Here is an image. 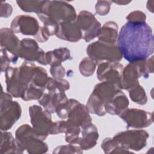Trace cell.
Wrapping results in <instances>:
<instances>
[{"mask_svg": "<svg viewBox=\"0 0 154 154\" xmlns=\"http://www.w3.org/2000/svg\"><path fill=\"white\" fill-rule=\"evenodd\" d=\"M117 45L128 62L146 60L154 51L152 28L146 22H128L120 29Z\"/></svg>", "mask_w": 154, "mask_h": 154, "instance_id": "cell-1", "label": "cell"}, {"mask_svg": "<svg viewBox=\"0 0 154 154\" xmlns=\"http://www.w3.org/2000/svg\"><path fill=\"white\" fill-rule=\"evenodd\" d=\"M35 67L33 62L27 61L17 67H8L5 71L7 91L13 97L21 98L29 85L34 83Z\"/></svg>", "mask_w": 154, "mask_h": 154, "instance_id": "cell-2", "label": "cell"}, {"mask_svg": "<svg viewBox=\"0 0 154 154\" xmlns=\"http://www.w3.org/2000/svg\"><path fill=\"white\" fill-rule=\"evenodd\" d=\"M70 88L69 82L64 79L49 78L45 90L38 102L51 114L55 112L56 108L68 100L65 91Z\"/></svg>", "mask_w": 154, "mask_h": 154, "instance_id": "cell-3", "label": "cell"}, {"mask_svg": "<svg viewBox=\"0 0 154 154\" xmlns=\"http://www.w3.org/2000/svg\"><path fill=\"white\" fill-rule=\"evenodd\" d=\"M120 90L117 84L109 81H102L96 84L86 104L89 112L98 116H105L106 114L105 104Z\"/></svg>", "mask_w": 154, "mask_h": 154, "instance_id": "cell-4", "label": "cell"}, {"mask_svg": "<svg viewBox=\"0 0 154 154\" xmlns=\"http://www.w3.org/2000/svg\"><path fill=\"white\" fill-rule=\"evenodd\" d=\"M15 140L17 153L26 151L30 154H41L46 153L49 149L48 144L36 136L32 128L28 124H23L17 129Z\"/></svg>", "mask_w": 154, "mask_h": 154, "instance_id": "cell-5", "label": "cell"}, {"mask_svg": "<svg viewBox=\"0 0 154 154\" xmlns=\"http://www.w3.org/2000/svg\"><path fill=\"white\" fill-rule=\"evenodd\" d=\"M153 73V60L152 58L129 63L123 70L121 88L128 90L139 84L138 79L141 76L147 78L150 73Z\"/></svg>", "mask_w": 154, "mask_h": 154, "instance_id": "cell-6", "label": "cell"}, {"mask_svg": "<svg viewBox=\"0 0 154 154\" xmlns=\"http://www.w3.org/2000/svg\"><path fill=\"white\" fill-rule=\"evenodd\" d=\"M37 14H43L58 24L75 20L77 17L76 12L72 5L62 1H45Z\"/></svg>", "mask_w": 154, "mask_h": 154, "instance_id": "cell-7", "label": "cell"}, {"mask_svg": "<svg viewBox=\"0 0 154 154\" xmlns=\"http://www.w3.org/2000/svg\"><path fill=\"white\" fill-rule=\"evenodd\" d=\"M86 52L88 57L97 64L105 61L119 63L123 58L116 44H108L99 40L89 44Z\"/></svg>", "mask_w": 154, "mask_h": 154, "instance_id": "cell-8", "label": "cell"}, {"mask_svg": "<svg viewBox=\"0 0 154 154\" xmlns=\"http://www.w3.org/2000/svg\"><path fill=\"white\" fill-rule=\"evenodd\" d=\"M0 129L2 131L10 129L20 119L22 109L20 104L12 99V96L3 91L1 95Z\"/></svg>", "mask_w": 154, "mask_h": 154, "instance_id": "cell-9", "label": "cell"}, {"mask_svg": "<svg viewBox=\"0 0 154 154\" xmlns=\"http://www.w3.org/2000/svg\"><path fill=\"white\" fill-rule=\"evenodd\" d=\"M29 114L35 134L40 139L45 140L51 135L54 123L51 113L40 106L33 105L29 108Z\"/></svg>", "mask_w": 154, "mask_h": 154, "instance_id": "cell-10", "label": "cell"}, {"mask_svg": "<svg viewBox=\"0 0 154 154\" xmlns=\"http://www.w3.org/2000/svg\"><path fill=\"white\" fill-rule=\"evenodd\" d=\"M149 133L143 129L126 130L116 134L112 138L122 147L134 151H140L147 145Z\"/></svg>", "mask_w": 154, "mask_h": 154, "instance_id": "cell-11", "label": "cell"}, {"mask_svg": "<svg viewBox=\"0 0 154 154\" xmlns=\"http://www.w3.org/2000/svg\"><path fill=\"white\" fill-rule=\"evenodd\" d=\"M76 22L81 32L82 39L89 42L97 37L101 30V24L90 12L82 10L77 15Z\"/></svg>", "mask_w": 154, "mask_h": 154, "instance_id": "cell-12", "label": "cell"}, {"mask_svg": "<svg viewBox=\"0 0 154 154\" xmlns=\"http://www.w3.org/2000/svg\"><path fill=\"white\" fill-rule=\"evenodd\" d=\"M119 116L126 123L127 128L135 129L147 128L153 122L152 112L137 108H127Z\"/></svg>", "mask_w": 154, "mask_h": 154, "instance_id": "cell-13", "label": "cell"}, {"mask_svg": "<svg viewBox=\"0 0 154 154\" xmlns=\"http://www.w3.org/2000/svg\"><path fill=\"white\" fill-rule=\"evenodd\" d=\"M17 58L33 63L37 61L40 64L46 65L45 52L39 47L35 40L30 38H24L21 40Z\"/></svg>", "mask_w": 154, "mask_h": 154, "instance_id": "cell-14", "label": "cell"}, {"mask_svg": "<svg viewBox=\"0 0 154 154\" xmlns=\"http://www.w3.org/2000/svg\"><path fill=\"white\" fill-rule=\"evenodd\" d=\"M124 66L119 63L105 61L98 64L97 77L100 81H109L122 90V77Z\"/></svg>", "mask_w": 154, "mask_h": 154, "instance_id": "cell-15", "label": "cell"}, {"mask_svg": "<svg viewBox=\"0 0 154 154\" xmlns=\"http://www.w3.org/2000/svg\"><path fill=\"white\" fill-rule=\"evenodd\" d=\"M37 20L28 15H18L12 20L10 29L13 32L34 37L38 33L40 29Z\"/></svg>", "mask_w": 154, "mask_h": 154, "instance_id": "cell-16", "label": "cell"}, {"mask_svg": "<svg viewBox=\"0 0 154 154\" xmlns=\"http://www.w3.org/2000/svg\"><path fill=\"white\" fill-rule=\"evenodd\" d=\"M90 114L86 105L77 100L69 112L67 122L71 125L82 128L85 125L91 123L92 118Z\"/></svg>", "mask_w": 154, "mask_h": 154, "instance_id": "cell-17", "label": "cell"}, {"mask_svg": "<svg viewBox=\"0 0 154 154\" xmlns=\"http://www.w3.org/2000/svg\"><path fill=\"white\" fill-rule=\"evenodd\" d=\"M99 138L97 128L92 123H90L81 128V132L78 145L83 150H88L94 147Z\"/></svg>", "mask_w": 154, "mask_h": 154, "instance_id": "cell-18", "label": "cell"}, {"mask_svg": "<svg viewBox=\"0 0 154 154\" xmlns=\"http://www.w3.org/2000/svg\"><path fill=\"white\" fill-rule=\"evenodd\" d=\"M21 40L15 35L10 28H2L0 30L1 48L11 53L13 57L17 58V54L20 48Z\"/></svg>", "mask_w": 154, "mask_h": 154, "instance_id": "cell-19", "label": "cell"}, {"mask_svg": "<svg viewBox=\"0 0 154 154\" xmlns=\"http://www.w3.org/2000/svg\"><path fill=\"white\" fill-rule=\"evenodd\" d=\"M55 35L61 40L70 42H77L82 38L81 32L76 22V19L60 23Z\"/></svg>", "mask_w": 154, "mask_h": 154, "instance_id": "cell-20", "label": "cell"}, {"mask_svg": "<svg viewBox=\"0 0 154 154\" xmlns=\"http://www.w3.org/2000/svg\"><path fill=\"white\" fill-rule=\"evenodd\" d=\"M129 99L126 94L119 90L109 101L105 104V110L111 115H119L124 109L128 107Z\"/></svg>", "mask_w": 154, "mask_h": 154, "instance_id": "cell-21", "label": "cell"}, {"mask_svg": "<svg viewBox=\"0 0 154 154\" xmlns=\"http://www.w3.org/2000/svg\"><path fill=\"white\" fill-rule=\"evenodd\" d=\"M118 25L114 21H108L101 27L98 40L108 43L116 44L118 37Z\"/></svg>", "mask_w": 154, "mask_h": 154, "instance_id": "cell-22", "label": "cell"}, {"mask_svg": "<svg viewBox=\"0 0 154 154\" xmlns=\"http://www.w3.org/2000/svg\"><path fill=\"white\" fill-rule=\"evenodd\" d=\"M72 59L70 51L67 48H60L45 52L46 65L61 64L63 61Z\"/></svg>", "mask_w": 154, "mask_h": 154, "instance_id": "cell-23", "label": "cell"}, {"mask_svg": "<svg viewBox=\"0 0 154 154\" xmlns=\"http://www.w3.org/2000/svg\"><path fill=\"white\" fill-rule=\"evenodd\" d=\"M1 153H17V148L15 138L12 134L7 131H2L1 135Z\"/></svg>", "mask_w": 154, "mask_h": 154, "instance_id": "cell-24", "label": "cell"}, {"mask_svg": "<svg viewBox=\"0 0 154 154\" xmlns=\"http://www.w3.org/2000/svg\"><path fill=\"white\" fill-rule=\"evenodd\" d=\"M101 147L105 153H129L132 152L121 146L113 138L109 137L103 139Z\"/></svg>", "mask_w": 154, "mask_h": 154, "instance_id": "cell-25", "label": "cell"}, {"mask_svg": "<svg viewBox=\"0 0 154 154\" xmlns=\"http://www.w3.org/2000/svg\"><path fill=\"white\" fill-rule=\"evenodd\" d=\"M81 128L71 125L67 120L64 121V129L63 133L65 134V140L69 144H77L80 137Z\"/></svg>", "mask_w": 154, "mask_h": 154, "instance_id": "cell-26", "label": "cell"}, {"mask_svg": "<svg viewBox=\"0 0 154 154\" xmlns=\"http://www.w3.org/2000/svg\"><path fill=\"white\" fill-rule=\"evenodd\" d=\"M131 99L135 103L139 105H145L147 102V97L144 89L138 84L128 90Z\"/></svg>", "mask_w": 154, "mask_h": 154, "instance_id": "cell-27", "label": "cell"}, {"mask_svg": "<svg viewBox=\"0 0 154 154\" xmlns=\"http://www.w3.org/2000/svg\"><path fill=\"white\" fill-rule=\"evenodd\" d=\"M45 1H16L19 7L25 12H34L38 13Z\"/></svg>", "mask_w": 154, "mask_h": 154, "instance_id": "cell-28", "label": "cell"}, {"mask_svg": "<svg viewBox=\"0 0 154 154\" xmlns=\"http://www.w3.org/2000/svg\"><path fill=\"white\" fill-rule=\"evenodd\" d=\"M97 64L88 57L84 58L79 63V70L80 73L85 77L93 75L95 72Z\"/></svg>", "mask_w": 154, "mask_h": 154, "instance_id": "cell-29", "label": "cell"}, {"mask_svg": "<svg viewBox=\"0 0 154 154\" xmlns=\"http://www.w3.org/2000/svg\"><path fill=\"white\" fill-rule=\"evenodd\" d=\"M77 102L74 99H69L66 102L59 105L55 109V112L58 117L62 120L67 119L69 112L73 105Z\"/></svg>", "mask_w": 154, "mask_h": 154, "instance_id": "cell-30", "label": "cell"}, {"mask_svg": "<svg viewBox=\"0 0 154 154\" xmlns=\"http://www.w3.org/2000/svg\"><path fill=\"white\" fill-rule=\"evenodd\" d=\"M83 150L78 144H69L67 145H62L56 147L53 153H82Z\"/></svg>", "mask_w": 154, "mask_h": 154, "instance_id": "cell-31", "label": "cell"}, {"mask_svg": "<svg viewBox=\"0 0 154 154\" xmlns=\"http://www.w3.org/2000/svg\"><path fill=\"white\" fill-rule=\"evenodd\" d=\"M112 1H97L95 5V11L100 16L108 14L111 8Z\"/></svg>", "mask_w": 154, "mask_h": 154, "instance_id": "cell-32", "label": "cell"}, {"mask_svg": "<svg viewBox=\"0 0 154 154\" xmlns=\"http://www.w3.org/2000/svg\"><path fill=\"white\" fill-rule=\"evenodd\" d=\"M128 22L134 23L146 22V16L145 13L141 11L136 10L130 13L126 17Z\"/></svg>", "mask_w": 154, "mask_h": 154, "instance_id": "cell-33", "label": "cell"}, {"mask_svg": "<svg viewBox=\"0 0 154 154\" xmlns=\"http://www.w3.org/2000/svg\"><path fill=\"white\" fill-rule=\"evenodd\" d=\"M50 73L54 79H63L66 74V70L61 64L51 66Z\"/></svg>", "mask_w": 154, "mask_h": 154, "instance_id": "cell-34", "label": "cell"}, {"mask_svg": "<svg viewBox=\"0 0 154 154\" xmlns=\"http://www.w3.org/2000/svg\"><path fill=\"white\" fill-rule=\"evenodd\" d=\"M11 61V60L10 59L7 51L1 48V72H5L7 69L10 67V63Z\"/></svg>", "mask_w": 154, "mask_h": 154, "instance_id": "cell-35", "label": "cell"}, {"mask_svg": "<svg viewBox=\"0 0 154 154\" xmlns=\"http://www.w3.org/2000/svg\"><path fill=\"white\" fill-rule=\"evenodd\" d=\"M13 12L12 6L7 2H1V17H8Z\"/></svg>", "mask_w": 154, "mask_h": 154, "instance_id": "cell-36", "label": "cell"}, {"mask_svg": "<svg viewBox=\"0 0 154 154\" xmlns=\"http://www.w3.org/2000/svg\"><path fill=\"white\" fill-rule=\"evenodd\" d=\"M153 3H154V1H147V8L148 9L149 11H150L152 13H153Z\"/></svg>", "mask_w": 154, "mask_h": 154, "instance_id": "cell-37", "label": "cell"}, {"mask_svg": "<svg viewBox=\"0 0 154 154\" xmlns=\"http://www.w3.org/2000/svg\"><path fill=\"white\" fill-rule=\"evenodd\" d=\"M112 2L117 4L118 5H128V4L131 3V1H112Z\"/></svg>", "mask_w": 154, "mask_h": 154, "instance_id": "cell-38", "label": "cell"}]
</instances>
